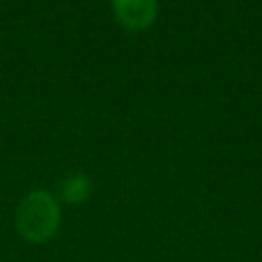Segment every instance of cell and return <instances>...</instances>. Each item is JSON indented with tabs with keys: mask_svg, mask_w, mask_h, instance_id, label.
I'll list each match as a JSON object with an SVG mask.
<instances>
[{
	"mask_svg": "<svg viewBox=\"0 0 262 262\" xmlns=\"http://www.w3.org/2000/svg\"><path fill=\"white\" fill-rule=\"evenodd\" d=\"M60 205L49 191H32L16 209V228L23 239L39 244L58 232Z\"/></svg>",
	"mask_w": 262,
	"mask_h": 262,
	"instance_id": "cell-1",
	"label": "cell"
},
{
	"mask_svg": "<svg viewBox=\"0 0 262 262\" xmlns=\"http://www.w3.org/2000/svg\"><path fill=\"white\" fill-rule=\"evenodd\" d=\"M111 5L115 18L131 30L149 26L157 16V0H111Z\"/></svg>",
	"mask_w": 262,
	"mask_h": 262,
	"instance_id": "cell-2",
	"label": "cell"
},
{
	"mask_svg": "<svg viewBox=\"0 0 262 262\" xmlns=\"http://www.w3.org/2000/svg\"><path fill=\"white\" fill-rule=\"evenodd\" d=\"M90 191L92 184L85 172H69L60 182V193H62V198L67 203H83V200H88Z\"/></svg>",
	"mask_w": 262,
	"mask_h": 262,
	"instance_id": "cell-3",
	"label": "cell"
}]
</instances>
